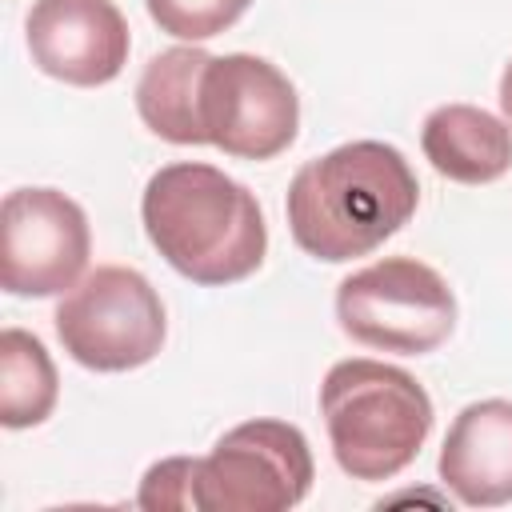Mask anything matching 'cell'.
Masks as SVG:
<instances>
[{"label": "cell", "mask_w": 512, "mask_h": 512, "mask_svg": "<svg viewBox=\"0 0 512 512\" xmlns=\"http://www.w3.org/2000/svg\"><path fill=\"white\" fill-rule=\"evenodd\" d=\"M88 216L56 188H16L0 208V284L12 296H56L88 268Z\"/></svg>", "instance_id": "cell-8"}, {"label": "cell", "mask_w": 512, "mask_h": 512, "mask_svg": "<svg viewBox=\"0 0 512 512\" xmlns=\"http://www.w3.org/2000/svg\"><path fill=\"white\" fill-rule=\"evenodd\" d=\"M200 132L204 144L240 156L272 160L296 140L300 100L292 80L264 56H212L200 76Z\"/></svg>", "instance_id": "cell-7"}, {"label": "cell", "mask_w": 512, "mask_h": 512, "mask_svg": "<svg viewBox=\"0 0 512 512\" xmlns=\"http://www.w3.org/2000/svg\"><path fill=\"white\" fill-rule=\"evenodd\" d=\"M500 108H504V120L512 124V60H508V68L500 76Z\"/></svg>", "instance_id": "cell-16"}, {"label": "cell", "mask_w": 512, "mask_h": 512, "mask_svg": "<svg viewBox=\"0 0 512 512\" xmlns=\"http://www.w3.org/2000/svg\"><path fill=\"white\" fill-rule=\"evenodd\" d=\"M440 480L472 508L512 500V400L460 408L440 448Z\"/></svg>", "instance_id": "cell-10"}, {"label": "cell", "mask_w": 512, "mask_h": 512, "mask_svg": "<svg viewBox=\"0 0 512 512\" xmlns=\"http://www.w3.org/2000/svg\"><path fill=\"white\" fill-rule=\"evenodd\" d=\"M420 204V184L400 148L352 140L308 160L288 184L292 240L328 264L368 256L396 236Z\"/></svg>", "instance_id": "cell-1"}, {"label": "cell", "mask_w": 512, "mask_h": 512, "mask_svg": "<svg viewBox=\"0 0 512 512\" xmlns=\"http://www.w3.org/2000/svg\"><path fill=\"white\" fill-rule=\"evenodd\" d=\"M168 320L160 292L120 264L88 272L56 308L64 352L92 372H128L148 364L164 344Z\"/></svg>", "instance_id": "cell-5"}, {"label": "cell", "mask_w": 512, "mask_h": 512, "mask_svg": "<svg viewBox=\"0 0 512 512\" xmlns=\"http://www.w3.org/2000/svg\"><path fill=\"white\" fill-rule=\"evenodd\" d=\"M212 52L204 48H168L152 56L136 84V112L140 120L168 144H204L200 132V76Z\"/></svg>", "instance_id": "cell-12"}, {"label": "cell", "mask_w": 512, "mask_h": 512, "mask_svg": "<svg viewBox=\"0 0 512 512\" xmlns=\"http://www.w3.org/2000/svg\"><path fill=\"white\" fill-rule=\"evenodd\" d=\"M420 148L432 168L456 184H492L512 168V124L472 104L428 112Z\"/></svg>", "instance_id": "cell-11"}, {"label": "cell", "mask_w": 512, "mask_h": 512, "mask_svg": "<svg viewBox=\"0 0 512 512\" xmlns=\"http://www.w3.org/2000/svg\"><path fill=\"white\" fill-rule=\"evenodd\" d=\"M196 464L192 456H168L160 464H152L140 480V508H196Z\"/></svg>", "instance_id": "cell-15"}, {"label": "cell", "mask_w": 512, "mask_h": 512, "mask_svg": "<svg viewBox=\"0 0 512 512\" xmlns=\"http://www.w3.org/2000/svg\"><path fill=\"white\" fill-rule=\"evenodd\" d=\"M336 464L352 480H392L432 432V400L416 376L380 360H340L320 384Z\"/></svg>", "instance_id": "cell-3"}, {"label": "cell", "mask_w": 512, "mask_h": 512, "mask_svg": "<svg viewBox=\"0 0 512 512\" xmlns=\"http://www.w3.org/2000/svg\"><path fill=\"white\" fill-rule=\"evenodd\" d=\"M60 380L48 348L24 332L4 328L0 336V420L4 428H32L44 424L56 408Z\"/></svg>", "instance_id": "cell-13"}, {"label": "cell", "mask_w": 512, "mask_h": 512, "mask_svg": "<svg viewBox=\"0 0 512 512\" xmlns=\"http://www.w3.org/2000/svg\"><path fill=\"white\" fill-rule=\"evenodd\" d=\"M28 52L52 80L96 88L128 64V20L112 0H36L28 12Z\"/></svg>", "instance_id": "cell-9"}, {"label": "cell", "mask_w": 512, "mask_h": 512, "mask_svg": "<svg viewBox=\"0 0 512 512\" xmlns=\"http://www.w3.org/2000/svg\"><path fill=\"white\" fill-rule=\"evenodd\" d=\"M336 320L364 348L420 356L452 336L456 296L436 268L412 256H388L340 280Z\"/></svg>", "instance_id": "cell-4"}, {"label": "cell", "mask_w": 512, "mask_h": 512, "mask_svg": "<svg viewBox=\"0 0 512 512\" xmlns=\"http://www.w3.org/2000/svg\"><path fill=\"white\" fill-rule=\"evenodd\" d=\"M152 248L192 284H236L264 264L268 228L256 196L212 164H164L140 200Z\"/></svg>", "instance_id": "cell-2"}, {"label": "cell", "mask_w": 512, "mask_h": 512, "mask_svg": "<svg viewBox=\"0 0 512 512\" xmlns=\"http://www.w3.org/2000/svg\"><path fill=\"white\" fill-rule=\"evenodd\" d=\"M160 32L176 40H208L232 28L252 0H144Z\"/></svg>", "instance_id": "cell-14"}, {"label": "cell", "mask_w": 512, "mask_h": 512, "mask_svg": "<svg viewBox=\"0 0 512 512\" xmlns=\"http://www.w3.org/2000/svg\"><path fill=\"white\" fill-rule=\"evenodd\" d=\"M312 476V448L296 424L248 420L224 432L196 464V508L284 512L308 496Z\"/></svg>", "instance_id": "cell-6"}]
</instances>
